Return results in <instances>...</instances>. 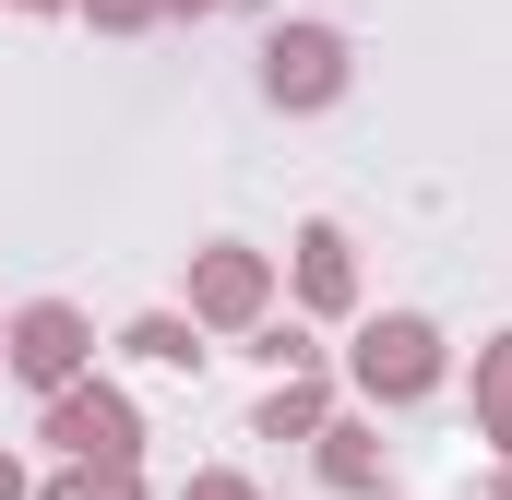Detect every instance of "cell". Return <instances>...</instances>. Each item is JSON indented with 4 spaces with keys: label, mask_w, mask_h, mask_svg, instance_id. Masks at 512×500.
<instances>
[{
    "label": "cell",
    "mask_w": 512,
    "mask_h": 500,
    "mask_svg": "<svg viewBox=\"0 0 512 500\" xmlns=\"http://www.w3.org/2000/svg\"><path fill=\"white\" fill-rule=\"evenodd\" d=\"M274 96H334V36H274Z\"/></svg>",
    "instance_id": "cell-1"
},
{
    "label": "cell",
    "mask_w": 512,
    "mask_h": 500,
    "mask_svg": "<svg viewBox=\"0 0 512 500\" xmlns=\"http://www.w3.org/2000/svg\"><path fill=\"white\" fill-rule=\"evenodd\" d=\"M370 381L417 393V381H429V334H417V322H382V334H370Z\"/></svg>",
    "instance_id": "cell-2"
},
{
    "label": "cell",
    "mask_w": 512,
    "mask_h": 500,
    "mask_svg": "<svg viewBox=\"0 0 512 500\" xmlns=\"http://www.w3.org/2000/svg\"><path fill=\"white\" fill-rule=\"evenodd\" d=\"M60 441H84V453H131V417L96 393V405H60Z\"/></svg>",
    "instance_id": "cell-3"
},
{
    "label": "cell",
    "mask_w": 512,
    "mask_h": 500,
    "mask_svg": "<svg viewBox=\"0 0 512 500\" xmlns=\"http://www.w3.org/2000/svg\"><path fill=\"white\" fill-rule=\"evenodd\" d=\"M12 358H24V370H36V381H60V370H72V322H60V310H36Z\"/></svg>",
    "instance_id": "cell-4"
},
{
    "label": "cell",
    "mask_w": 512,
    "mask_h": 500,
    "mask_svg": "<svg viewBox=\"0 0 512 500\" xmlns=\"http://www.w3.org/2000/svg\"><path fill=\"white\" fill-rule=\"evenodd\" d=\"M60 500H131V489H120V477H72Z\"/></svg>",
    "instance_id": "cell-5"
}]
</instances>
